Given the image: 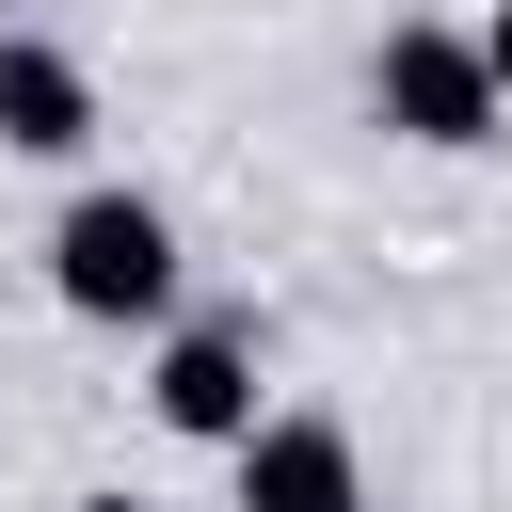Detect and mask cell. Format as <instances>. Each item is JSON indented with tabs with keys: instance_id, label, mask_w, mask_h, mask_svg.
<instances>
[{
	"instance_id": "obj_1",
	"label": "cell",
	"mask_w": 512,
	"mask_h": 512,
	"mask_svg": "<svg viewBox=\"0 0 512 512\" xmlns=\"http://www.w3.org/2000/svg\"><path fill=\"white\" fill-rule=\"evenodd\" d=\"M48 272H64L80 320H160V304H176V224H160L144 192H80L64 240H48Z\"/></svg>"
},
{
	"instance_id": "obj_2",
	"label": "cell",
	"mask_w": 512,
	"mask_h": 512,
	"mask_svg": "<svg viewBox=\"0 0 512 512\" xmlns=\"http://www.w3.org/2000/svg\"><path fill=\"white\" fill-rule=\"evenodd\" d=\"M384 112L416 144H496V64L464 32H384Z\"/></svg>"
},
{
	"instance_id": "obj_3",
	"label": "cell",
	"mask_w": 512,
	"mask_h": 512,
	"mask_svg": "<svg viewBox=\"0 0 512 512\" xmlns=\"http://www.w3.org/2000/svg\"><path fill=\"white\" fill-rule=\"evenodd\" d=\"M240 512H368V496H352V432L256 416V432H240Z\"/></svg>"
},
{
	"instance_id": "obj_4",
	"label": "cell",
	"mask_w": 512,
	"mask_h": 512,
	"mask_svg": "<svg viewBox=\"0 0 512 512\" xmlns=\"http://www.w3.org/2000/svg\"><path fill=\"white\" fill-rule=\"evenodd\" d=\"M80 128H96V80H80L64 48H32V32H0V144H16V160H64Z\"/></svg>"
},
{
	"instance_id": "obj_5",
	"label": "cell",
	"mask_w": 512,
	"mask_h": 512,
	"mask_svg": "<svg viewBox=\"0 0 512 512\" xmlns=\"http://www.w3.org/2000/svg\"><path fill=\"white\" fill-rule=\"evenodd\" d=\"M160 416H176V432H256V352H240L224 320L176 336V352H160Z\"/></svg>"
},
{
	"instance_id": "obj_6",
	"label": "cell",
	"mask_w": 512,
	"mask_h": 512,
	"mask_svg": "<svg viewBox=\"0 0 512 512\" xmlns=\"http://www.w3.org/2000/svg\"><path fill=\"white\" fill-rule=\"evenodd\" d=\"M480 64H496V96H512V0H496V32H480Z\"/></svg>"
},
{
	"instance_id": "obj_7",
	"label": "cell",
	"mask_w": 512,
	"mask_h": 512,
	"mask_svg": "<svg viewBox=\"0 0 512 512\" xmlns=\"http://www.w3.org/2000/svg\"><path fill=\"white\" fill-rule=\"evenodd\" d=\"M80 512H128V496H80Z\"/></svg>"
}]
</instances>
